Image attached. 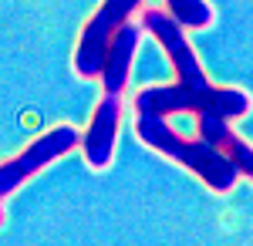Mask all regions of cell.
I'll use <instances>...</instances> for the list:
<instances>
[{
  "label": "cell",
  "instance_id": "obj_9",
  "mask_svg": "<svg viewBox=\"0 0 253 246\" xmlns=\"http://www.w3.org/2000/svg\"><path fill=\"white\" fill-rule=\"evenodd\" d=\"M166 10L172 14L186 31H203L213 24V7L206 0H166Z\"/></svg>",
  "mask_w": 253,
  "mask_h": 246
},
{
  "label": "cell",
  "instance_id": "obj_7",
  "mask_svg": "<svg viewBox=\"0 0 253 246\" xmlns=\"http://www.w3.org/2000/svg\"><path fill=\"white\" fill-rule=\"evenodd\" d=\"M142 31L138 24H122L115 31V38L108 44V54H105V68H101V88L108 95H122L125 84H128V75H132V57L138 51V41H142Z\"/></svg>",
  "mask_w": 253,
  "mask_h": 246
},
{
  "label": "cell",
  "instance_id": "obj_8",
  "mask_svg": "<svg viewBox=\"0 0 253 246\" xmlns=\"http://www.w3.org/2000/svg\"><path fill=\"white\" fill-rule=\"evenodd\" d=\"M196 128H199V138H206L210 145L223 149L240 165V172L253 182V149L230 128V118L226 115L216 112V108H206V112L196 115Z\"/></svg>",
  "mask_w": 253,
  "mask_h": 246
},
{
  "label": "cell",
  "instance_id": "obj_3",
  "mask_svg": "<svg viewBox=\"0 0 253 246\" xmlns=\"http://www.w3.org/2000/svg\"><path fill=\"white\" fill-rule=\"evenodd\" d=\"M142 7V0H101L98 10L84 20L75 44V75L78 78H101L105 68V54H108V44L115 38V31L122 24H128V17Z\"/></svg>",
  "mask_w": 253,
  "mask_h": 246
},
{
  "label": "cell",
  "instance_id": "obj_6",
  "mask_svg": "<svg viewBox=\"0 0 253 246\" xmlns=\"http://www.w3.org/2000/svg\"><path fill=\"white\" fill-rule=\"evenodd\" d=\"M118 122H122V95H108L95 105L88 132L81 135V155L88 169H108L115 159V142H118Z\"/></svg>",
  "mask_w": 253,
  "mask_h": 246
},
{
  "label": "cell",
  "instance_id": "obj_4",
  "mask_svg": "<svg viewBox=\"0 0 253 246\" xmlns=\"http://www.w3.org/2000/svg\"><path fill=\"white\" fill-rule=\"evenodd\" d=\"M71 149H81V132L75 125H58L51 132H44L41 138H34L14 159H3V165H0V199L7 203V196H14L31 175L47 169L51 162H58Z\"/></svg>",
  "mask_w": 253,
  "mask_h": 246
},
{
  "label": "cell",
  "instance_id": "obj_1",
  "mask_svg": "<svg viewBox=\"0 0 253 246\" xmlns=\"http://www.w3.org/2000/svg\"><path fill=\"white\" fill-rule=\"evenodd\" d=\"M135 138L145 142L152 152L179 162L182 169L199 175V182L213 192H230L236 179L243 175L240 165L223 149L210 145L206 138H182L179 132L169 128L166 115L159 112H135Z\"/></svg>",
  "mask_w": 253,
  "mask_h": 246
},
{
  "label": "cell",
  "instance_id": "obj_5",
  "mask_svg": "<svg viewBox=\"0 0 253 246\" xmlns=\"http://www.w3.org/2000/svg\"><path fill=\"white\" fill-rule=\"evenodd\" d=\"M142 27L159 41V47L166 51L169 64L175 71V81L186 84V88H210V78L203 71L199 57H196L193 44L186 41V27L169 14V10H159V7H149L142 14Z\"/></svg>",
  "mask_w": 253,
  "mask_h": 246
},
{
  "label": "cell",
  "instance_id": "obj_2",
  "mask_svg": "<svg viewBox=\"0 0 253 246\" xmlns=\"http://www.w3.org/2000/svg\"><path fill=\"white\" fill-rule=\"evenodd\" d=\"M206 108L223 112L230 122L250 115V95L243 88H186V84H149V88H138L132 98V112H159V115H179L189 112L199 115Z\"/></svg>",
  "mask_w": 253,
  "mask_h": 246
}]
</instances>
